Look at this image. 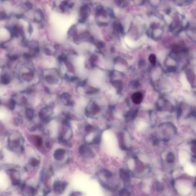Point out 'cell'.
<instances>
[{
    "label": "cell",
    "instance_id": "obj_1",
    "mask_svg": "<svg viewBox=\"0 0 196 196\" xmlns=\"http://www.w3.org/2000/svg\"><path fill=\"white\" fill-rule=\"evenodd\" d=\"M66 182H61L60 181H56L53 185V189L55 192L61 193L64 191L67 186Z\"/></svg>",
    "mask_w": 196,
    "mask_h": 196
},
{
    "label": "cell",
    "instance_id": "obj_2",
    "mask_svg": "<svg viewBox=\"0 0 196 196\" xmlns=\"http://www.w3.org/2000/svg\"><path fill=\"white\" fill-rule=\"evenodd\" d=\"M65 154V150L63 149H58L56 150L54 153V158L57 161H62L64 159Z\"/></svg>",
    "mask_w": 196,
    "mask_h": 196
},
{
    "label": "cell",
    "instance_id": "obj_3",
    "mask_svg": "<svg viewBox=\"0 0 196 196\" xmlns=\"http://www.w3.org/2000/svg\"><path fill=\"white\" fill-rule=\"evenodd\" d=\"M132 99L134 103L136 104H140L143 100V95L140 92H135L132 95Z\"/></svg>",
    "mask_w": 196,
    "mask_h": 196
},
{
    "label": "cell",
    "instance_id": "obj_4",
    "mask_svg": "<svg viewBox=\"0 0 196 196\" xmlns=\"http://www.w3.org/2000/svg\"><path fill=\"white\" fill-rule=\"evenodd\" d=\"M79 153L82 155L87 154V153L90 154H94L91 150H90V149L88 148V147L84 145H82L80 146L79 148Z\"/></svg>",
    "mask_w": 196,
    "mask_h": 196
},
{
    "label": "cell",
    "instance_id": "obj_5",
    "mask_svg": "<svg viewBox=\"0 0 196 196\" xmlns=\"http://www.w3.org/2000/svg\"><path fill=\"white\" fill-rule=\"evenodd\" d=\"M118 138L119 146L121 148L124 149H125V146H124V136L123 134L121 132H119L118 134Z\"/></svg>",
    "mask_w": 196,
    "mask_h": 196
},
{
    "label": "cell",
    "instance_id": "obj_6",
    "mask_svg": "<svg viewBox=\"0 0 196 196\" xmlns=\"http://www.w3.org/2000/svg\"><path fill=\"white\" fill-rule=\"evenodd\" d=\"M119 174L121 177L124 181H127L129 179L130 177L128 173L123 169H121L120 170Z\"/></svg>",
    "mask_w": 196,
    "mask_h": 196
},
{
    "label": "cell",
    "instance_id": "obj_7",
    "mask_svg": "<svg viewBox=\"0 0 196 196\" xmlns=\"http://www.w3.org/2000/svg\"><path fill=\"white\" fill-rule=\"evenodd\" d=\"M175 160V156L173 153H169L167 156L166 160L168 163H173Z\"/></svg>",
    "mask_w": 196,
    "mask_h": 196
},
{
    "label": "cell",
    "instance_id": "obj_8",
    "mask_svg": "<svg viewBox=\"0 0 196 196\" xmlns=\"http://www.w3.org/2000/svg\"><path fill=\"white\" fill-rule=\"evenodd\" d=\"M156 56L154 54H151L149 57V60L151 64H156Z\"/></svg>",
    "mask_w": 196,
    "mask_h": 196
},
{
    "label": "cell",
    "instance_id": "obj_9",
    "mask_svg": "<svg viewBox=\"0 0 196 196\" xmlns=\"http://www.w3.org/2000/svg\"><path fill=\"white\" fill-rule=\"evenodd\" d=\"M40 162L37 159L35 158H33L31 160V166L33 167H36L39 165Z\"/></svg>",
    "mask_w": 196,
    "mask_h": 196
},
{
    "label": "cell",
    "instance_id": "obj_10",
    "mask_svg": "<svg viewBox=\"0 0 196 196\" xmlns=\"http://www.w3.org/2000/svg\"><path fill=\"white\" fill-rule=\"evenodd\" d=\"M101 135L100 134H98V135L96 136L94 138L92 141V143L95 144H98L100 143L101 141Z\"/></svg>",
    "mask_w": 196,
    "mask_h": 196
},
{
    "label": "cell",
    "instance_id": "obj_11",
    "mask_svg": "<svg viewBox=\"0 0 196 196\" xmlns=\"http://www.w3.org/2000/svg\"><path fill=\"white\" fill-rule=\"evenodd\" d=\"M36 143L38 146H41L43 144V140L39 136H36L35 138Z\"/></svg>",
    "mask_w": 196,
    "mask_h": 196
},
{
    "label": "cell",
    "instance_id": "obj_12",
    "mask_svg": "<svg viewBox=\"0 0 196 196\" xmlns=\"http://www.w3.org/2000/svg\"><path fill=\"white\" fill-rule=\"evenodd\" d=\"M103 172L105 177L107 178H110L112 176V173L109 171H108V170L105 169V170H103Z\"/></svg>",
    "mask_w": 196,
    "mask_h": 196
},
{
    "label": "cell",
    "instance_id": "obj_13",
    "mask_svg": "<svg viewBox=\"0 0 196 196\" xmlns=\"http://www.w3.org/2000/svg\"><path fill=\"white\" fill-rule=\"evenodd\" d=\"M94 129V127L92 125L89 124L85 128V131L87 132H92Z\"/></svg>",
    "mask_w": 196,
    "mask_h": 196
},
{
    "label": "cell",
    "instance_id": "obj_14",
    "mask_svg": "<svg viewBox=\"0 0 196 196\" xmlns=\"http://www.w3.org/2000/svg\"><path fill=\"white\" fill-rule=\"evenodd\" d=\"M7 18V15L4 12H0V19H4Z\"/></svg>",
    "mask_w": 196,
    "mask_h": 196
},
{
    "label": "cell",
    "instance_id": "obj_15",
    "mask_svg": "<svg viewBox=\"0 0 196 196\" xmlns=\"http://www.w3.org/2000/svg\"><path fill=\"white\" fill-rule=\"evenodd\" d=\"M5 92V89L4 88H0V95H2Z\"/></svg>",
    "mask_w": 196,
    "mask_h": 196
},
{
    "label": "cell",
    "instance_id": "obj_16",
    "mask_svg": "<svg viewBox=\"0 0 196 196\" xmlns=\"http://www.w3.org/2000/svg\"><path fill=\"white\" fill-rule=\"evenodd\" d=\"M192 152L194 153V154L195 153V144H193V146L192 147Z\"/></svg>",
    "mask_w": 196,
    "mask_h": 196
}]
</instances>
